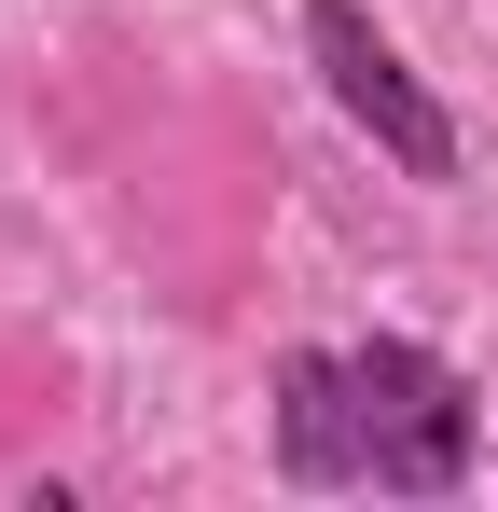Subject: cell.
<instances>
[{"instance_id": "obj_1", "label": "cell", "mask_w": 498, "mask_h": 512, "mask_svg": "<svg viewBox=\"0 0 498 512\" xmlns=\"http://www.w3.org/2000/svg\"><path fill=\"white\" fill-rule=\"evenodd\" d=\"M346 402H360V471L402 485V499H443L471 471V388L429 360V346H360L346 360Z\"/></svg>"}, {"instance_id": "obj_2", "label": "cell", "mask_w": 498, "mask_h": 512, "mask_svg": "<svg viewBox=\"0 0 498 512\" xmlns=\"http://www.w3.org/2000/svg\"><path fill=\"white\" fill-rule=\"evenodd\" d=\"M305 42H319V70H332V97L388 139V167H415V180H457V125H443V97L415 84L402 56L374 42V14L360 0H305Z\"/></svg>"}, {"instance_id": "obj_3", "label": "cell", "mask_w": 498, "mask_h": 512, "mask_svg": "<svg viewBox=\"0 0 498 512\" xmlns=\"http://www.w3.org/2000/svg\"><path fill=\"white\" fill-rule=\"evenodd\" d=\"M277 457L291 485H346L360 471V402H346V360H277Z\"/></svg>"}]
</instances>
